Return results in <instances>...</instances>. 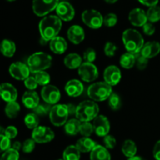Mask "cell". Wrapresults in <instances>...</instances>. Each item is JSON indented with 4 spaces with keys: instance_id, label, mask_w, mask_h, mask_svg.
<instances>
[{
    "instance_id": "f5cc1de1",
    "label": "cell",
    "mask_w": 160,
    "mask_h": 160,
    "mask_svg": "<svg viewBox=\"0 0 160 160\" xmlns=\"http://www.w3.org/2000/svg\"><path fill=\"white\" fill-rule=\"evenodd\" d=\"M22 145L21 143H20V142H13V144H12V148H13V149L17 150V151L19 152V150L20 149V148H22Z\"/></svg>"
},
{
    "instance_id": "9f6ffc18",
    "label": "cell",
    "mask_w": 160,
    "mask_h": 160,
    "mask_svg": "<svg viewBox=\"0 0 160 160\" xmlns=\"http://www.w3.org/2000/svg\"><path fill=\"white\" fill-rule=\"evenodd\" d=\"M6 1H7V2H13V1H15V0H6Z\"/></svg>"
},
{
    "instance_id": "603a6c76",
    "label": "cell",
    "mask_w": 160,
    "mask_h": 160,
    "mask_svg": "<svg viewBox=\"0 0 160 160\" xmlns=\"http://www.w3.org/2000/svg\"><path fill=\"white\" fill-rule=\"evenodd\" d=\"M91 160H111L110 153L107 148L102 145H97L90 154Z\"/></svg>"
},
{
    "instance_id": "e575fe53",
    "label": "cell",
    "mask_w": 160,
    "mask_h": 160,
    "mask_svg": "<svg viewBox=\"0 0 160 160\" xmlns=\"http://www.w3.org/2000/svg\"><path fill=\"white\" fill-rule=\"evenodd\" d=\"M34 78H35L38 84L39 85L43 86V87L44 86L48 85L50 83V80H51L50 75L45 71H41L35 73Z\"/></svg>"
},
{
    "instance_id": "7bdbcfd3",
    "label": "cell",
    "mask_w": 160,
    "mask_h": 160,
    "mask_svg": "<svg viewBox=\"0 0 160 160\" xmlns=\"http://www.w3.org/2000/svg\"><path fill=\"white\" fill-rule=\"evenodd\" d=\"M117 50V45L112 42H106L104 47V53L106 56H109V57H112L115 55L116 52Z\"/></svg>"
},
{
    "instance_id": "7c38bea8",
    "label": "cell",
    "mask_w": 160,
    "mask_h": 160,
    "mask_svg": "<svg viewBox=\"0 0 160 160\" xmlns=\"http://www.w3.org/2000/svg\"><path fill=\"white\" fill-rule=\"evenodd\" d=\"M9 74L16 80L25 81L30 77V69L28 64L22 62H16L11 64L9 68Z\"/></svg>"
},
{
    "instance_id": "83f0119b",
    "label": "cell",
    "mask_w": 160,
    "mask_h": 160,
    "mask_svg": "<svg viewBox=\"0 0 160 160\" xmlns=\"http://www.w3.org/2000/svg\"><path fill=\"white\" fill-rule=\"evenodd\" d=\"M121 149L123 154L129 159V158H132L136 156L138 148L135 142L134 141L128 139L123 142Z\"/></svg>"
},
{
    "instance_id": "db71d44e",
    "label": "cell",
    "mask_w": 160,
    "mask_h": 160,
    "mask_svg": "<svg viewBox=\"0 0 160 160\" xmlns=\"http://www.w3.org/2000/svg\"><path fill=\"white\" fill-rule=\"evenodd\" d=\"M128 160H146V159H145L144 158L141 157V156H134V157H132V158H129Z\"/></svg>"
},
{
    "instance_id": "d6986e66",
    "label": "cell",
    "mask_w": 160,
    "mask_h": 160,
    "mask_svg": "<svg viewBox=\"0 0 160 160\" xmlns=\"http://www.w3.org/2000/svg\"><path fill=\"white\" fill-rule=\"evenodd\" d=\"M65 92L69 96L78 97L84 92V85L79 80H70L65 85Z\"/></svg>"
},
{
    "instance_id": "ba28073f",
    "label": "cell",
    "mask_w": 160,
    "mask_h": 160,
    "mask_svg": "<svg viewBox=\"0 0 160 160\" xmlns=\"http://www.w3.org/2000/svg\"><path fill=\"white\" fill-rule=\"evenodd\" d=\"M103 18L100 12L95 9H86L82 12L81 19L86 26L92 29H98L103 25Z\"/></svg>"
},
{
    "instance_id": "ee69618b",
    "label": "cell",
    "mask_w": 160,
    "mask_h": 160,
    "mask_svg": "<svg viewBox=\"0 0 160 160\" xmlns=\"http://www.w3.org/2000/svg\"><path fill=\"white\" fill-rule=\"evenodd\" d=\"M103 142H104L105 147L109 149H112L117 145V140L112 135H106L103 138Z\"/></svg>"
},
{
    "instance_id": "e0dca14e",
    "label": "cell",
    "mask_w": 160,
    "mask_h": 160,
    "mask_svg": "<svg viewBox=\"0 0 160 160\" xmlns=\"http://www.w3.org/2000/svg\"><path fill=\"white\" fill-rule=\"evenodd\" d=\"M0 94L2 98L6 102H15L17 98V91L12 84L2 83L0 86Z\"/></svg>"
},
{
    "instance_id": "7a4b0ae2",
    "label": "cell",
    "mask_w": 160,
    "mask_h": 160,
    "mask_svg": "<svg viewBox=\"0 0 160 160\" xmlns=\"http://www.w3.org/2000/svg\"><path fill=\"white\" fill-rule=\"evenodd\" d=\"M123 45L128 52L135 55L141 52L144 46V38L139 31L135 29H127L122 35Z\"/></svg>"
},
{
    "instance_id": "f546056e",
    "label": "cell",
    "mask_w": 160,
    "mask_h": 160,
    "mask_svg": "<svg viewBox=\"0 0 160 160\" xmlns=\"http://www.w3.org/2000/svg\"><path fill=\"white\" fill-rule=\"evenodd\" d=\"M135 55L132 54V53L126 52L120 56V66H121L123 68L127 69V70L131 69L134 65H135Z\"/></svg>"
},
{
    "instance_id": "8d00e7d4",
    "label": "cell",
    "mask_w": 160,
    "mask_h": 160,
    "mask_svg": "<svg viewBox=\"0 0 160 160\" xmlns=\"http://www.w3.org/2000/svg\"><path fill=\"white\" fill-rule=\"evenodd\" d=\"M52 107V106H51V105L48 104V103L39 104L35 109H33V111H34V113L38 116H46L47 114L49 115Z\"/></svg>"
},
{
    "instance_id": "52a82bcc",
    "label": "cell",
    "mask_w": 160,
    "mask_h": 160,
    "mask_svg": "<svg viewBox=\"0 0 160 160\" xmlns=\"http://www.w3.org/2000/svg\"><path fill=\"white\" fill-rule=\"evenodd\" d=\"M59 3V0H33L32 9L38 17H46L56 9Z\"/></svg>"
},
{
    "instance_id": "30bf717a",
    "label": "cell",
    "mask_w": 160,
    "mask_h": 160,
    "mask_svg": "<svg viewBox=\"0 0 160 160\" xmlns=\"http://www.w3.org/2000/svg\"><path fill=\"white\" fill-rule=\"evenodd\" d=\"M31 137L38 144L48 143L52 142L55 138V134L51 128L48 127L38 126L33 130Z\"/></svg>"
},
{
    "instance_id": "d590c367",
    "label": "cell",
    "mask_w": 160,
    "mask_h": 160,
    "mask_svg": "<svg viewBox=\"0 0 160 160\" xmlns=\"http://www.w3.org/2000/svg\"><path fill=\"white\" fill-rule=\"evenodd\" d=\"M95 131L94 127L92 123L90 122H83L81 123V130H80V134L84 137H90L93 132Z\"/></svg>"
},
{
    "instance_id": "9c48e42d",
    "label": "cell",
    "mask_w": 160,
    "mask_h": 160,
    "mask_svg": "<svg viewBox=\"0 0 160 160\" xmlns=\"http://www.w3.org/2000/svg\"><path fill=\"white\" fill-rule=\"evenodd\" d=\"M78 74L82 81L93 82L98 78V70L95 64L84 62L78 69Z\"/></svg>"
},
{
    "instance_id": "f907efd6",
    "label": "cell",
    "mask_w": 160,
    "mask_h": 160,
    "mask_svg": "<svg viewBox=\"0 0 160 160\" xmlns=\"http://www.w3.org/2000/svg\"><path fill=\"white\" fill-rule=\"evenodd\" d=\"M142 4L145 5V6H148V7H152V6H157L159 0H138Z\"/></svg>"
},
{
    "instance_id": "4316f807",
    "label": "cell",
    "mask_w": 160,
    "mask_h": 160,
    "mask_svg": "<svg viewBox=\"0 0 160 160\" xmlns=\"http://www.w3.org/2000/svg\"><path fill=\"white\" fill-rule=\"evenodd\" d=\"M1 52L6 57H12L16 52V45L12 41L4 39L1 43Z\"/></svg>"
},
{
    "instance_id": "2e32d148",
    "label": "cell",
    "mask_w": 160,
    "mask_h": 160,
    "mask_svg": "<svg viewBox=\"0 0 160 160\" xmlns=\"http://www.w3.org/2000/svg\"><path fill=\"white\" fill-rule=\"evenodd\" d=\"M129 21L134 27H143L148 23L147 13L141 8H135L130 12L128 16Z\"/></svg>"
},
{
    "instance_id": "44dd1931",
    "label": "cell",
    "mask_w": 160,
    "mask_h": 160,
    "mask_svg": "<svg viewBox=\"0 0 160 160\" xmlns=\"http://www.w3.org/2000/svg\"><path fill=\"white\" fill-rule=\"evenodd\" d=\"M22 102L23 106L30 109H34L39 103V96L34 91H28L23 93L22 96Z\"/></svg>"
},
{
    "instance_id": "ab89813d",
    "label": "cell",
    "mask_w": 160,
    "mask_h": 160,
    "mask_svg": "<svg viewBox=\"0 0 160 160\" xmlns=\"http://www.w3.org/2000/svg\"><path fill=\"white\" fill-rule=\"evenodd\" d=\"M135 58H136V62L135 65L137 67V68L140 70H145L147 67L148 63V59L145 58V56H142L141 54V52L137 53L135 54Z\"/></svg>"
},
{
    "instance_id": "74e56055",
    "label": "cell",
    "mask_w": 160,
    "mask_h": 160,
    "mask_svg": "<svg viewBox=\"0 0 160 160\" xmlns=\"http://www.w3.org/2000/svg\"><path fill=\"white\" fill-rule=\"evenodd\" d=\"M117 21H118L117 16L115 13H112V12L106 14L104 18H103V24L106 27H108V28L114 27L117 23Z\"/></svg>"
},
{
    "instance_id": "c3c4849f",
    "label": "cell",
    "mask_w": 160,
    "mask_h": 160,
    "mask_svg": "<svg viewBox=\"0 0 160 160\" xmlns=\"http://www.w3.org/2000/svg\"><path fill=\"white\" fill-rule=\"evenodd\" d=\"M142 30H143V32L145 33L146 35L151 36L152 35L155 33V31H156V28H155L154 25L152 24V23L148 22V23H146L143 27H142Z\"/></svg>"
},
{
    "instance_id": "1f68e13d",
    "label": "cell",
    "mask_w": 160,
    "mask_h": 160,
    "mask_svg": "<svg viewBox=\"0 0 160 160\" xmlns=\"http://www.w3.org/2000/svg\"><path fill=\"white\" fill-rule=\"evenodd\" d=\"M148 21L150 23H156L160 20V6H154L149 7L146 12Z\"/></svg>"
},
{
    "instance_id": "4dcf8cb0",
    "label": "cell",
    "mask_w": 160,
    "mask_h": 160,
    "mask_svg": "<svg viewBox=\"0 0 160 160\" xmlns=\"http://www.w3.org/2000/svg\"><path fill=\"white\" fill-rule=\"evenodd\" d=\"M20 111V106L17 102H8L5 108V113L9 119H14L17 117Z\"/></svg>"
},
{
    "instance_id": "8992f818",
    "label": "cell",
    "mask_w": 160,
    "mask_h": 160,
    "mask_svg": "<svg viewBox=\"0 0 160 160\" xmlns=\"http://www.w3.org/2000/svg\"><path fill=\"white\" fill-rule=\"evenodd\" d=\"M68 109L67 104H56L52 107L49 113V120L56 127H62L68 121Z\"/></svg>"
},
{
    "instance_id": "f35d334b",
    "label": "cell",
    "mask_w": 160,
    "mask_h": 160,
    "mask_svg": "<svg viewBox=\"0 0 160 160\" xmlns=\"http://www.w3.org/2000/svg\"><path fill=\"white\" fill-rule=\"evenodd\" d=\"M20 158V154L19 152L17 150L10 148L9 149L6 150L2 156L1 160H19Z\"/></svg>"
},
{
    "instance_id": "484cf974",
    "label": "cell",
    "mask_w": 160,
    "mask_h": 160,
    "mask_svg": "<svg viewBox=\"0 0 160 160\" xmlns=\"http://www.w3.org/2000/svg\"><path fill=\"white\" fill-rule=\"evenodd\" d=\"M81 126V122L77 118L71 119V120H69L64 125V130L68 135H77L80 133Z\"/></svg>"
},
{
    "instance_id": "d6a6232c",
    "label": "cell",
    "mask_w": 160,
    "mask_h": 160,
    "mask_svg": "<svg viewBox=\"0 0 160 160\" xmlns=\"http://www.w3.org/2000/svg\"><path fill=\"white\" fill-rule=\"evenodd\" d=\"M24 123L27 128L29 129H35L38 127L39 124L38 116L36 115L34 112L27 114L26 117H24Z\"/></svg>"
},
{
    "instance_id": "277c9868",
    "label": "cell",
    "mask_w": 160,
    "mask_h": 160,
    "mask_svg": "<svg viewBox=\"0 0 160 160\" xmlns=\"http://www.w3.org/2000/svg\"><path fill=\"white\" fill-rule=\"evenodd\" d=\"M52 58L48 53L43 52H38L33 53L28 57V66L30 71L32 73H37L41 71H45L52 65Z\"/></svg>"
},
{
    "instance_id": "11a10c76",
    "label": "cell",
    "mask_w": 160,
    "mask_h": 160,
    "mask_svg": "<svg viewBox=\"0 0 160 160\" xmlns=\"http://www.w3.org/2000/svg\"><path fill=\"white\" fill-rule=\"evenodd\" d=\"M118 0H105V2H106L107 3H109V4H112V3H115Z\"/></svg>"
},
{
    "instance_id": "7402d4cb",
    "label": "cell",
    "mask_w": 160,
    "mask_h": 160,
    "mask_svg": "<svg viewBox=\"0 0 160 160\" xmlns=\"http://www.w3.org/2000/svg\"><path fill=\"white\" fill-rule=\"evenodd\" d=\"M49 48L55 54H63L67 49V42L63 38L57 36L50 41Z\"/></svg>"
},
{
    "instance_id": "3957f363",
    "label": "cell",
    "mask_w": 160,
    "mask_h": 160,
    "mask_svg": "<svg viewBox=\"0 0 160 160\" xmlns=\"http://www.w3.org/2000/svg\"><path fill=\"white\" fill-rule=\"evenodd\" d=\"M99 107L95 102L92 100L83 101L77 106L76 118L81 123L94 120L98 116Z\"/></svg>"
},
{
    "instance_id": "8fae6325",
    "label": "cell",
    "mask_w": 160,
    "mask_h": 160,
    "mask_svg": "<svg viewBox=\"0 0 160 160\" xmlns=\"http://www.w3.org/2000/svg\"><path fill=\"white\" fill-rule=\"evenodd\" d=\"M41 95L44 102L49 105H56L61 98L60 91L52 84L44 86L41 91Z\"/></svg>"
},
{
    "instance_id": "cb8c5ba5",
    "label": "cell",
    "mask_w": 160,
    "mask_h": 160,
    "mask_svg": "<svg viewBox=\"0 0 160 160\" xmlns=\"http://www.w3.org/2000/svg\"><path fill=\"white\" fill-rule=\"evenodd\" d=\"M82 63V58L78 53H70L64 58V64L70 70L79 69Z\"/></svg>"
},
{
    "instance_id": "6da1fadb",
    "label": "cell",
    "mask_w": 160,
    "mask_h": 160,
    "mask_svg": "<svg viewBox=\"0 0 160 160\" xmlns=\"http://www.w3.org/2000/svg\"><path fill=\"white\" fill-rule=\"evenodd\" d=\"M39 32L45 42H50L57 37L62 28V20L55 15L44 17L39 22Z\"/></svg>"
},
{
    "instance_id": "681fc988",
    "label": "cell",
    "mask_w": 160,
    "mask_h": 160,
    "mask_svg": "<svg viewBox=\"0 0 160 160\" xmlns=\"http://www.w3.org/2000/svg\"><path fill=\"white\" fill-rule=\"evenodd\" d=\"M153 156L155 159L160 160V140L158 141L153 148Z\"/></svg>"
},
{
    "instance_id": "5bb4252c",
    "label": "cell",
    "mask_w": 160,
    "mask_h": 160,
    "mask_svg": "<svg viewBox=\"0 0 160 160\" xmlns=\"http://www.w3.org/2000/svg\"><path fill=\"white\" fill-rule=\"evenodd\" d=\"M93 127L95 134L99 137H106L110 131V123L104 115H98L93 120Z\"/></svg>"
},
{
    "instance_id": "bcb514c9",
    "label": "cell",
    "mask_w": 160,
    "mask_h": 160,
    "mask_svg": "<svg viewBox=\"0 0 160 160\" xmlns=\"http://www.w3.org/2000/svg\"><path fill=\"white\" fill-rule=\"evenodd\" d=\"M17 134H18V131H17V128H15L14 126H9L5 129L4 131V135H6V137L9 138V139H13L17 137Z\"/></svg>"
},
{
    "instance_id": "836d02e7",
    "label": "cell",
    "mask_w": 160,
    "mask_h": 160,
    "mask_svg": "<svg viewBox=\"0 0 160 160\" xmlns=\"http://www.w3.org/2000/svg\"><path fill=\"white\" fill-rule=\"evenodd\" d=\"M108 104L112 110H118L121 107V98L120 95L117 93H112V95L108 98Z\"/></svg>"
},
{
    "instance_id": "4fadbf2b",
    "label": "cell",
    "mask_w": 160,
    "mask_h": 160,
    "mask_svg": "<svg viewBox=\"0 0 160 160\" xmlns=\"http://www.w3.org/2000/svg\"><path fill=\"white\" fill-rule=\"evenodd\" d=\"M56 11V16L63 21H70L73 20L75 16L74 8L67 1L59 2Z\"/></svg>"
},
{
    "instance_id": "b9f144b4",
    "label": "cell",
    "mask_w": 160,
    "mask_h": 160,
    "mask_svg": "<svg viewBox=\"0 0 160 160\" xmlns=\"http://www.w3.org/2000/svg\"><path fill=\"white\" fill-rule=\"evenodd\" d=\"M36 142L33 138L27 139L23 142L22 145V150L24 153H31L35 148Z\"/></svg>"
},
{
    "instance_id": "ffe728a7",
    "label": "cell",
    "mask_w": 160,
    "mask_h": 160,
    "mask_svg": "<svg viewBox=\"0 0 160 160\" xmlns=\"http://www.w3.org/2000/svg\"><path fill=\"white\" fill-rule=\"evenodd\" d=\"M160 52V43L156 41L148 42L144 45L141 54L147 59L156 57Z\"/></svg>"
},
{
    "instance_id": "5b68a950",
    "label": "cell",
    "mask_w": 160,
    "mask_h": 160,
    "mask_svg": "<svg viewBox=\"0 0 160 160\" xmlns=\"http://www.w3.org/2000/svg\"><path fill=\"white\" fill-rule=\"evenodd\" d=\"M88 96L94 102H103L108 99L112 93V86L104 81L95 82L88 88Z\"/></svg>"
},
{
    "instance_id": "9a60e30c",
    "label": "cell",
    "mask_w": 160,
    "mask_h": 160,
    "mask_svg": "<svg viewBox=\"0 0 160 160\" xmlns=\"http://www.w3.org/2000/svg\"><path fill=\"white\" fill-rule=\"evenodd\" d=\"M103 78H104L105 82L112 87V86L117 85L121 80V71L117 66H109L105 69Z\"/></svg>"
},
{
    "instance_id": "816d5d0a",
    "label": "cell",
    "mask_w": 160,
    "mask_h": 160,
    "mask_svg": "<svg viewBox=\"0 0 160 160\" xmlns=\"http://www.w3.org/2000/svg\"><path fill=\"white\" fill-rule=\"evenodd\" d=\"M67 109H68V112L70 115H73V114H76L77 111V106H75L73 104H67Z\"/></svg>"
},
{
    "instance_id": "60d3db41",
    "label": "cell",
    "mask_w": 160,
    "mask_h": 160,
    "mask_svg": "<svg viewBox=\"0 0 160 160\" xmlns=\"http://www.w3.org/2000/svg\"><path fill=\"white\" fill-rule=\"evenodd\" d=\"M83 58H84V60L85 62L92 63L95 60V59H96V52H95V50L94 48H87L84 52Z\"/></svg>"
},
{
    "instance_id": "f1b7e54d",
    "label": "cell",
    "mask_w": 160,
    "mask_h": 160,
    "mask_svg": "<svg viewBox=\"0 0 160 160\" xmlns=\"http://www.w3.org/2000/svg\"><path fill=\"white\" fill-rule=\"evenodd\" d=\"M63 160H80L81 152L76 145H69L62 153Z\"/></svg>"
},
{
    "instance_id": "ac0fdd59",
    "label": "cell",
    "mask_w": 160,
    "mask_h": 160,
    "mask_svg": "<svg viewBox=\"0 0 160 160\" xmlns=\"http://www.w3.org/2000/svg\"><path fill=\"white\" fill-rule=\"evenodd\" d=\"M67 34L69 41L74 45H79L84 41L85 37L84 29L79 25H73L70 27Z\"/></svg>"
},
{
    "instance_id": "6f0895ef",
    "label": "cell",
    "mask_w": 160,
    "mask_h": 160,
    "mask_svg": "<svg viewBox=\"0 0 160 160\" xmlns=\"http://www.w3.org/2000/svg\"><path fill=\"white\" fill-rule=\"evenodd\" d=\"M58 160H63V159H58Z\"/></svg>"
},
{
    "instance_id": "f6af8a7d",
    "label": "cell",
    "mask_w": 160,
    "mask_h": 160,
    "mask_svg": "<svg viewBox=\"0 0 160 160\" xmlns=\"http://www.w3.org/2000/svg\"><path fill=\"white\" fill-rule=\"evenodd\" d=\"M24 85L27 88L29 89V91H34L37 88L38 84L34 77H29L24 81Z\"/></svg>"
},
{
    "instance_id": "7dc6e473",
    "label": "cell",
    "mask_w": 160,
    "mask_h": 160,
    "mask_svg": "<svg viewBox=\"0 0 160 160\" xmlns=\"http://www.w3.org/2000/svg\"><path fill=\"white\" fill-rule=\"evenodd\" d=\"M0 137H1V143H0L1 150L2 152H6V150L10 148V139L6 137V135H4V134H0Z\"/></svg>"
},
{
    "instance_id": "d4e9b609",
    "label": "cell",
    "mask_w": 160,
    "mask_h": 160,
    "mask_svg": "<svg viewBox=\"0 0 160 160\" xmlns=\"http://www.w3.org/2000/svg\"><path fill=\"white\" fill-rule=\"evenodd\" d=\"M96 145V143L92 138L88 137L81 138L76 143L77 148L79 149L81 152L83 153L91 152Z\"/></svg>"
}]
</instances>
